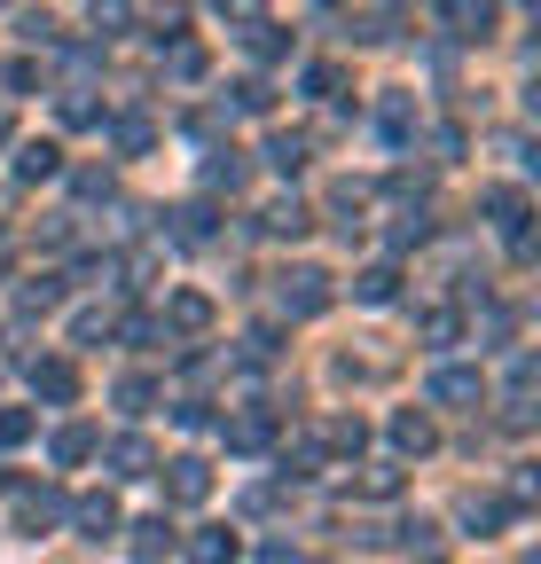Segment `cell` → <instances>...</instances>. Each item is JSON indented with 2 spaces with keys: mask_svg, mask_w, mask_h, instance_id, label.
Instances as JSON below:
<instances>
[{
  "mask_svg": "<svg viewBox=\"0 0 541 564\" xmlns=\"http://www.w3.org/2000/svg\"><path fill=\"white\" fill-rule=\"evenodd\" d=\"M173 243H213V212H205V204L173 212Z\"/></svg>",
  "mask_w": 541,
  "mask_h": 564,
  "instance_id": "obj_22",
  "label": "cell"
},
{
  "mask_svg": "<svg viewBox=\"0 0 541 564\" xmlns=\"http://www.w3.org/2000/svg\"><path fill=\"white\" fill-rule=\"evenodd\" d=\"M213 494V463L205 455H173L165 463V502H205Z\"/></svg>",
  "mask_w": 541,
  "mask_h": 564,
  "instance_id": "obj_3",
  "label": "cell"
},
{
  "mask_svg": "<svg viewBox=\"0 0 541 564\" xmlns=\"http://www.w3.org/2000/svg\"><path fill=\"white\" fill-rule=\"evenodd\" d=\"M510 510H518V502H495V494L479 502V494H470V502H463V525H470V533H495V525H502Z\"/></svg>",
  "mask_w": 541,
  "mask_h": 564,
  "instance_id": "obj_21",
  "label": "cell"
},
{
  "mask_svg": "<svg viewBox=\"0 0 541 564\" xmlns=\"http://www.w3.org/2000/svg\"><path fill=\"white\" fill-rule=\"evenodd\" d=\"M32 392L55 400V408H63V400H79V369H72V361H32Z\"/></svg>",
  "mask_w": 541,
  "mask_h": 564,
  "instance_id": "obj_9",
  "label": "cell"
},
{
  "mask_svg": "<svg viewBox=\"0 0 541 564\" xmlns=\"http://www.w3.org/2000/svg\"><path fill=\"white\" fill-rule=\"evenodd\" d=\"M306 95H337V63H314L306 70Z\"/></svg>",
  "mask_w": 541,
  "mask_h": 564,
  "instance_id": "obj_36",
  "label": "cell"
},
{
  "mask_svg": "<svg viewBox=\"0 0 541 564\" xmlns=\"http://www.w3.org/2000/svg\"><path fill=\"white\" fill-rule=\"evenodd\" d=\"M236 110L267 118V110H275V87H267V79H244V87H236Z\"/></svg>",
  "mask_w": 541,
  "mask_h": 564,
  "instance_id": "obj_31",
  "label": "cell"
},
{
  "mask_svg": "<svg viewBox=\"0 0 541 564\" xmlns=\"http://www.w3.org/2000/svg\"><path fill=\"white\" fill-rule=\"evenodd\" d=\"M236 181H244V158L220 150V158H213V188H236Z\"/></svg>",
  "mask_w": 541,
  "mask_h": 564,
  "instance_id": "obj_34",
  "label": "cell"
},
{
  "mask_svg": "<svg viewBox=\"0 0 541 564\" xmlns=\"http://www.w3.org/2000/svg\"><path fill=\"white\" fill-rule=\"evenodd\" d=\"M63 126H95V102L72 87V95H63Z\"/></svg>",
  "mask_w": 541,
  "mask_h": 564,
  "instance_id": "obj_35",
  "label": "cell"
},
{
  "mask_svg": "<svg viewBox=\"0 0 541 564\" xmlns=\"http://www.w3.org/2000/svg\"><path fill=\"white\" fill-rule=\"evenodd\" d=\"M55 299H63V282H55V274H32L24 291H17V306H24V314H47Z\"/></svg>",
  "mask_w": 541,
  "mask_h": 564,
  "instance_id": "obj_24",
  "label": "cell"
},
{
  "mask_svg": "<svg viewBox=\"0 0 541 564\" xmlns=\"http://www.w3.org/2000/svg\"><path fill=\"white\" fill-rule=\"evenodd\" d=\"M165 70H173V79H205V47H188V40H173Z\"/></svg>",
  "mask_w": 541,
  "mask_h": 564,
  "instance_id": "obj_29",
  "label": "cell"
},
{
  "mask_svg": "<svg viewBox=\"0 0 541 564\" xmlns=\"http://www.w3.org/2000/svg\"><path fill=\"white\" fill-rule=\"evenodd\" d=\"M158 329L205 337V329H213V299H205V291H173V299H165V322H158Z\"/></svg>",
  "mask_w": 541,
  "mask_h": 564,
  "instance_id": "obj_4",
  "label": "cell"
},
{
  "mask_svg": "<svg viewBox=\"0 0 541 564\" xmlns=\"http://www.w3.org/2000/svg\"><path fill=\"white\" fill-rule=\"evenodd\" d=\"M440 24L455 40H487L495 32V0H440Z\"/></svg>",
  "mask_w": 541,
  "mask_h": 564,
  "instance_id": "obj_5",
  "label": "cell"
},
{
  "mask_svg": "<svg viewBox=\"0 0 541 564\" xmlns=\"http://www.w3.org/2000/svg\"><path fill=\"white\" fill-rule=\"evenodd\" d=\"M110 133H118V150H126V158H142L150 141H158V126H150V118H118Z\"/></svg>",
  "mask_w": 541,
  "mask_h": 564,
  "instance_id": "obj_26",
  "label": "cell"
},
{
  "mask_svg": "<svg viewBox=\"0 0 541 564\" xmlns=\"http://www.w3.org/2000/svg\"><path fill=\"white\" fill-rule=\"evenodd\" d=\"M236 549H244V541H236L228 525H205V533L188 541V556H196V564H236Z\"/></svg>",
  "mask_w": 541,
  "mask_h": 564,
  "instance_id": "obj_18",
  "label": "cell"
},
{
  "mask_svg": "<svg viewBox=\"0 0 541 564\" xmlns=\"http://www.w3.org/2000/svg\"><path fill=\"white\" fill-rule=\"evenodd\" d=\"M32 440V408H0V455Z\"/></svg>",
  "mask_w": 541,
  "mask_h": 564,
  "instance_id": "obj_28",
  "label": "cell"
},
{
  "mask_svg": "<svg viewBox=\"0 0 541 564\" xmlns=\"http://www.w3.org/2000/svg\"><path fill=\"white\" fill-rule=\"evenodd\" d=\"M220 432H228V447H236V455H259L267 440H275V408H244V415H228V423H220Z\"/></svg>",
  "mask_w": 541,
  "mask_h": 564,
  "instance_id": "obj_6",
  "label": "cell"
},
{
  "mask_svg": "<svg viewBox=\"0 0 541 564\" xmlns=\"http://www.w3.org/2000/svg\"><path fill=\"white\" fill-rule=\"evenodd\" d=\"M267 165H275V173H299V165H306V133H275V141H267Z\"/></svg>",
  "mask_w": 541,
  "mask_h": 564,
  "instance_id": "obj_23",
  "label": "cell"
},
{
  "mask_svg": "<svg viewBox=\"0 0 541 564\" xmlns=\"http://www.w3.org/2000/svg\"><path fill=\"white\" fill-rule=\"evenodd\" d=\"M354 299H361V306H392V299H400V267H369V274H354Z\"/></svg>",
  "mask_w": 541,
  "mask_h": 564,
  "instance_id": "obj_16",
  "label": "cell"
},
{
  "mask_svg": "<svg viewBox=\"0 0 541 564\" xmlns=\"http://www.w3.org/2000/svg\"><path fill=\"white\" fill-rule=\"evenodd\" d=\"M329 447H337V455H361V447H369V423H361V415H337V423H329Z\"/></svg>",
  "mask_w": 541,
  "mask_h": 564,
  "instance_id": "obj_25",
  "label": "cell"
},
{
  "mask_svg": "<svg viewBox=\"0 0 541 564\" xmlns=\"http://www.w3.org/2000/svg\"><path fill=\"white\" fill-rule=\"evenodd\" d=\"M416 337H424V345H432V352H447V345H455V337H463V314H455V306H432V314H424V322H416Z\"/></svg>",
  "mask_w": 541,
  "mask_h": 564,
  "instance_id": "obj_19",
  "label": "cell"
},
{
  "mask_svg": "<svg viewBox=\"0 0 541 564\" xmlns=\"http://www.w3.org/2000/svg\"><path fill=\"white\" fill-rule=\"evenodd\" d=\"M110 470H118V478H150V470H158V447H150V440H118V447H110Z\"/></svg>",
  "mask_w": 541,
  "mask_h": 564,
  "instance_id": "obj_17",
  "label": "cell"
},
{
  "mask_svg": "<svg viewBox=\"0 0 541 564\" xmlns=\"http://www.w3.org/2000/svg\"><path fill=\"white\" fill-rule=\"evenodd\" d=\"M259 228H267V236H306V228H314V212H306L299 196H275V204L259 212Z\"/></svg>",
  "mask_w": 541,
  "mask_h": 564,
  "instance_id": "obj_11",
  "label": "cell"
},
{
  "mask_svg": "<svg viewBox=\"0 0 541 564\" xmlns=\"http://www.w3.org/2000/svg\"><path fill=\"white\" fill-rule=\"evenodd\" d=\"M55 173H63L55 141H24V150H17V181H55Z\"/></svg>",
  "mask_w": 541,
  "mask_h": 564,
  "instance_id": "obj_14",
  "label": "cell"
},
{
  "mask_svg": "<svg viewBox=\"0 0 541 564\" xmlns=\"http://www.w3.org/2000/svg\"><path fill=\"white\" fill-rule=\"evenodd\" d=\"M0 141H9V110H0Z\"/></svg>",
  "mask_w": 541,
  "mask_h": 564,
  "instance_id": "obj_37",
  "label": "cell"
},
{
  "mask_svg": "<svg viewBox=\"0 0 541 564\" xmlns=\"http://www.w3.org/2000/svg\"><path fill=\"white\" fill-rule=\"evenodd\" d=\"M275 299H283V314H322L329 306V274L322 267H291V274H275Z\"/></svg>",
  "mask_w": 541,
  "mask_h": 564,
  "instance_id": "obj_1",
  "label": "cell"
},
{
  "mask_svg": "<svg viewBox=\"0 0 541 564\" xmlns=\"http://www.w3.org/2000/svg\"><path fill=\"white\" fill-rule=\"evenodd\" d=\"M400 486H409V478H400L392 463H361V470H354V494H361V502H392Z\"/></svg>",
  "mask_w": 541,
  "mask_h": 564,
  "instance_id": "obj_13",
  "label": "cell"
},
{
  "mask_svg": "<svg viewBox=\"0 0 541 564\" xmlns=\"http://www.w3.org/2000/svg\"><path fill=\"white\" fill-rule=\"evenodd\" d=\"M377 126H385L392 141H409V126H416V110H409V95H385V110H377Z\"/></svg>",
  "mask_w": 541,
  "mask_h": 564,
  "instance_id": "obj_27",
  "label": "cell"
},
{
  "mask_svg": "<svg viewBox=\"0 0 541 564\" xmlns=\"http://www.w3.org/2000/svg\"><path fill=\"white\" fill-rule=\"evenodd\" d=\"M72 518H79L87 541H110V533H118V502H110V494H79V510H72Z\"/></svg>",
  "mask_w": 541,
  "mask_h": 564,
  "instance_id": "obj_12",
  "label": "cell"
},
{
  "mask_svg": "<svg viewBox=\"0 0 541 564\" xmlns=\"http://www.w3.org/2000/svg\"><path fill=\"white\" fill-rule=\"evenodd\" d=\"M392 447H400V455H432V447H440L432 415H424V408H400V415H392Z\"/></svg>",
  "mask_w": 541,
  "mask_h": 564,
  "instance_id": "obj_8",
  "label": "cell"
},
{
  "mask_svg": "<svg viewBox=\"0 0 541 564\" xmlns=\"http://www.w3.org/2000/svg\"><path fill=\"white\" fill-rule=\"evenodd\" d=\"M150 400H158V384H150V377H118V408H126V415H142Z\"/></svg>",
  "mask_w": 541,
  "mask_h": 564,
  "instance_id": "obj_30",
  "label": "cell"
},
{
  "mask_svg": "<svg viewBox=\"0 0 541 564\" xmlns=\"http://www.w3.org/2000/svg\"><path fill=\"white\" fill-rule=\"evenodd\" d=\"M47 455H55V463H63V470H79V463H87V455H95V432H87V423H63V432H55V440H47Z\"/></svg>",
  "mask_w": 541,
  "mask_h": 564,
  "instance_id": "obj_15",
  "label": "cell"
},
{
  "mask_svg": "<svg viewBox=\"0 0 541 564\" xmlns=\"http://www.w3.org/2000/svg\"><path fill=\"white\" fill-rule=\"evenodd\" d=\"M55 518H63V494L55 486H24L17 494V533H47Z\"/></svg>",
  "mask_w": 541,
  "mask_h": 564,
  "instance_id": "obj_7",
  "label": "cell"
},
{
  "mask_svg": "<svg viewBox=\"0 0 541 564\" xmlns=\"http://www.w3.org/2000/svg\"><path fill=\"white\" fill-rule=\"evenodd\" d=\"M479 212H487L502 236H518V228H526V188H487V196H479Z\"/></svg>",
  "mask_w": 541,
  "mask_h": 564,
  "instance_id": "obj_10",
  "label": "cell"
},
{
  "mask_svg": "<svg viewBox=\"0 0 541 564\" xmlns=\"http://www.w3.org/2000/svg\"><path fill=\"white\" fill-rule=\"evenodd\" d=\"M424 400H440V408H479V400H487V377H479V369H432Z\"/></svg>",
  "mask_w": 541,
  "mask_h": 564,
  "instance_id": "obj_2",
  "label": "cell"
},
{
  "mask_svg": "<svg viewBox=\"0 0 541 564\" xmlns=\"http://www.w3.org/2000/svg\"><path fill=\"white\" fill-rule=\"evenodd\" d=\"M87 17H95V32H126L133 9H126V0H87Z\"/></svg>",
  "mask_w": 541,
  "mask_h": 564,
  "instance_id": "obj_33",
  "label": "cell"
},
{
  "mask_svg": "<svg viewBox=\"0 0 541 564\" xmlns=\"http://www.w3.org/2000/svg\"><path fill=\"white\" fill-rule=\"evenodd\" d=\"M133 556H142V564L173 556V525H165V518H142V525H133Z\"/></svg>",
  "mask_w": 541,
  "mask_h": 564,
  "instance_id": "obj_20",
  "label": "cell"
},
{
  "mask_svg": "<svg viewBox=\"0 0 541 564\" xmlns=\"http://www.w3.org/2000/svg\"><path fill=\"white\" fill-rule=\"evenodd\" d=\"M213 9H220L228 24H244V32H251V24H267V0H213Z\"/></svg>",
  "mask_w": 541,
  "mask_h": 564,
  "instance_id": "obj_32",
  "label": "cell"
},
{
  "mask_svg": "<svg viewBox=\"0 0 541 564\" xmlns=\"http://www.w3.org/2000/svg\"><path fill=\"white\" fill-rule=\"evenodd\" d=\"M0 267H9V243H0Z\"/></svg>",
  "mask_w": 541,
  "mask_h": 564,
  "instance_id": "obj_38",
  "label": "cell"
}]
</instances>
